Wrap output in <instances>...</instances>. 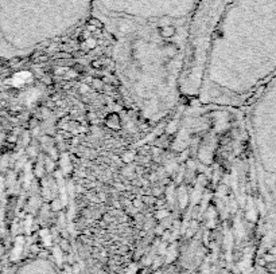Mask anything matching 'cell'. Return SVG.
<instances>
[{"label":"cell","instance_id":"7a4b0ae2","mask_svg":"<svg viewBox=\"0 0 276 274\" xmlns=\"http://www.w3.org/2000/svg\"><path fill=\"white\" fill-rule=\"evenodd\" d=\"M31 42L60 38L81 26L94 12V0H7Z\"/></svg>","mask_w":276,"mask_h":274},{"label":"cell","instance_id":"6da1fadb","mask_svg":"<svg viewBox=\"0 0 276 274\" xmlns=\"http://www.w3.org/2000/svg\"><path fill=\"white\" fill-rule=\"evenodd\" d=\"M276 75V0H232L211 32L198 98L243 106Z\"/></svg>","mask_w":276,"mask_h":274},{"label":"cell","instance_id":"3957f363","mask_svg":"<svg viewBox=\"0 0 276 274\" xmlns=\"http://www.w3.org/2000/svg\"><path fill=\"white\" fill-rule=\"evenodd\" d=\"M247 123L265 187L276 195V75L247 104Z\"/></svg>","mask_w":276,"mask_h":274},{"label":"cell","instance_id":"277c9868","mask_svg":"<svg viewBox=\"0 0 276 274\" xmlns=\"http://www.w3.org/2000/svg\"><path fill=\"white\" fill-rule=\"evenodd\" d=\"M201 0H94V12L105 19L141 26L189 23Z\"/></svg>","mask_w":276,"mask_h":274},{"label":"cell","instance_id":"5b68a950","mask_svg":"<svg viewBox=\"0 0 276 274\" xmlns=\"http://www.w3.org/2000/svg\"><path fill=\"white\" fill-rule=\"evenodd\" d=\"M230 1L232 0H201L190 21L182 73L179 77V87L186 96H198L211 32Z\"/></svg>","mask_w":276,"mask_h":274}]
</instances>
